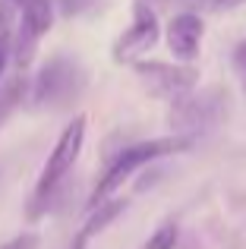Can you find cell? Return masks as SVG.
I'll list each match as a JSON object with an SVG mask.
<instances>
[{
	"label": "cell",
	"mask_w": 246,
	"mask_h": 249,
	"mask_svg": "<svg viewBox=\"0 0 246 249\" xmlns=\"http://www.w3.org/2000/svg\"><path fill=\"white\" fill-rule=\"evenodd\" d=\"M193 136H164V139H148V142H136V145L123 148L117 158L111 161V167L105 170V177L98 180V186H95L92 193V208L101 205L105 199H111L114 193L123 186V183L129 180V174H136L139 167L152 164V161L164 158V155H177V152H186V148H193Z\"/></svg>",
	"instance_id": "obj_1"
},
{
	"label": "cell",
	"mask_w": 246,
	"mask_h": 249,
	"mask_svg": "<svg viewBox=\"0 0 246 249\" xmlns=\"http://www.w3.org/2000/svg\"><path fill=\"white\" fill-rule=\"evenodd\" d=\"M86 85H88V76L82 70V63L76 57L57 54L38 70L35 85H32V101L51 110H63L86 91Z\"/></svg>",
	"instance_id": "obj_2"
},
{
	"label": "cell",
	"mask_w": 246,
	"mask_h": 249,
	"mask_svg": "<svg viewBox=\"0 0 246 249\" xmlns=\"http://www.w3.org/2000/svg\"><path fill=\"white\" fill-rule=\"evenodd\" d=\"M86 126H88V117L76 114L73 123L60 133L54 152L48 155V161H44V167H41V177H38V186H35V199H32L35 205L29 208V218H38V214H41L44 199H51L54 189H57V183L73 170L76 158H79V152H82V142H86Z\"/></svg>",
	"instance_id": "obj_3"
},
{
	"label": "cell",
	"mask_w": 246,
	"mask_h": 249,
	"mask_svg": "<svg viewBox=\"0 0 246 249\" xmlns=\"http://www.w3.org/2000/svg\"><path fill=\"white\" fill-rule=\"evenodd\" d=\"M139 82L145 85L148 95L161 98V101H180L199 85V70L186 67V63H164V60H136L133 63Z\"/></svg>",
	"instance_id": "obj_4"
},
{
	"label": "cell",
	"mask_w": 246,
	"mask_h": 249,
	"mask_svg": "<svg viewBox=\"0 0 246 249\" xmlns=\"http://www.w3.org/2000/svg\"><path fill=\"white\" fill-rule=\"evenodd\" d=\"M224 101H228V98H224L218 89L199 91V95L190 91L186 98L174 101V107H171L174 136H193V139H196L202 129H211L224 114Z\"/></svg>",
	"instance_id": "obj_5"
},
{
	"label": "cell",
	"mask_w": 246,
	"mask_h": 249,
	"mask_svg": "<svg viewBox=\"0 0 246 249\" xmlns=\"http://www.w3.org/2000/svg\"><path fill=\"white\" fill-rule=\"evenodd\" d=\"M161 38V29H158V16L155 10L148 6V0H136L133 6V25L114 41V60L117 63H136L145 51H152Z\"/></svg>",
	"instance_id": "obj_6"
},
{
	"label": "cell",
	"mask_w": 246,
	"mask_h": 249,
	"mask_svg": "<svg viewBox=\"0 0 246 249\" xmlns=\"http://www.w3.org/2000/svg\"><path fill=\"white\" fill-rule=\"evenodd\" d=\"M164 38H167V48H171L174 60L190 67L199 57V48H202V38H205L202 16L199 13H177V16H171Z\"/></svg>",
	"instance_id": "obj_7"
},
{
	"label": "cell",
	"mask_w": 246,
	"mask_h": 249,
	"mask_svg": "<svg viewBox=\"0 0 246 249\" xmlns=\"http://www.w3.org/2000/svg\"><path fill=\"white\" fill-rule=\"evenodd\" d=\"M123 212H126V199H105L101 205H95V208H92V218H88L86 227L76 233L73 249H86L88 240H95L101 231H107V224H114V221H117Z\"/></svg>",
	"instance_id": "obj_8"
},
{
	"label": "cell",
	"mask_w": 246,
	"mask_h": 249,
	"mask_svg": "<svg viewBox=\"0 0 246 249\" xmlns=\"http://www.w3.org/2000/svg\"><path fill=\"white\" fill-rule=\"evenodd\" d=\"M19 10V19L35 32L38 38H44L54 25V0H10Z\"/></svg>",
	"instance_id": "obj_9"
},
{
	"label": "cell",
	"mask_w": 246,
	"mask_h": 249,
	"mask_svg": "<svg viewBox=\"0 0 246 249\" xmlns=\"http://www.w3.org/2000/svg\"><path fill=\"white\" fill-rule=\"evenodd\" d=\"M25 98V76H13V79L3 82V89H0V126H3V120L13 114V110L22 104Z\"/></svg>",
	"instance_id": "obj_10"
},
{
	"label": "cell",
	"mask_w": 246,
	"mask_h": 249,
	"mask_svg": "<svg viewBox=\"0 0 246 249\" xmlns=\"http://www.w3.org/2000/svg\"><path fill=\"white\" fill-rule=\"evenodd\" d=\"M16 29H19V10L10 3V0H0V54L10 57Z\"/></svg>",
	"instance_id": "obj_11"
},
{
	"label": "cell",
	"mask_w": 246,
	"mask_h": 249,
	"mask_svg": "<svg viewBox=\"0 0 246 249\" xmlns=\"http://www.w3.org/2000/svg\"><path fill=\"white\" fill-rule=\"evenodd\" d=\"M174 246H177V227L174 224H161L145 243V249H174Z\"/></svg>",
	"instance_id": "obj_12"
},
{
	"label": "cell",
	"mask_w": 246,
	"mask_h": 249,
	"mask_svg": "<svg viewBox=\"0 0 246 249\" xmlns=\"http://www.w3.org/2000/svg\"><path fill=\"white\" fill-rule=\"evenodd\" d=\"M0 249H38V233H32V231H25V233H19V237H13V240H6Z\"/></svg>",
	"instance_id": "obj_13"
},
{
	"label": "cell",
	"mask_w": 246,
	"mask_h": 249,
	"mask_svg": "<svg viewBox=\"0 0 246 249\" xmlns=\"http://www.w3.org/2000/svg\"><path fill=\"white\" fill-rule=\"evenodd\" d=\"M199 3H202V10H209V13H224V10L240 6L243 0H199Z\"/></svg>",
	"instance_id": "obj_14"
},
{
	"label": "cell",
	"mask_w": 246,
	"mask_h": 249,
	"mask_svg": "<svg viewBox=\"0 0 246 249\" xmlns=\"http://www.w3.org/2000/svg\"><path fill=\"white\" fill-rule=\"evenodd\" d=\"M234 63L240 67V73L246 76V41H243V44H237V51H234Z\"/></svg>",
	"instance_id": "obj_15"
},
{
	"label": "cell",
	"mask_w": 246,
	"mask_h": 249,
	"mask_svg": "<svg viewBox=\"0 0 246 249\" xmlns=\"http://www.w3.org/2000/svg\"><path fill=\"white\" fill-rule=\"evenodd\" d=\"M3 67H6V54H0V76H3Z\"/></svg>",
	"instance_id": "obj_16"
}]
</instances>
